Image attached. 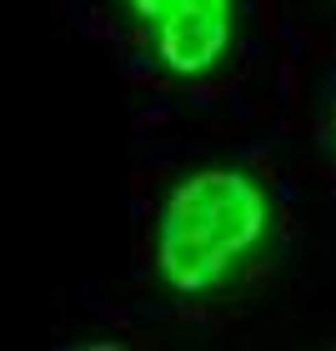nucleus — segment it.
Here are the masks:
<instances>
[{
  "instance_id": "1",
  "label": "nucleus",
  "mask_w": 336,
  "mask_h": 351,
  "mask_svg": "<svg viewBox=\"0 0 336 351\" xmlns=\"http://www.w3.org/2000/svg\"><path fill=\"white\" fill-rule=\"evenodd\" d=\"M271 241V186L246 166H201L161 196L151 226V266L171 296L206 301L241 281Z\"/></svg>"
},
{
  "instance_id": "2",
  "label": "nucleus",
  "mask_w": 336,
  "mask_h": 351,
  "mask_svg": "<svg viewBox=\"0 0 336 351\" xmlns=\"http://www.w3.org/2000/svg\"><path fill=\"white\" fill-rule=\"evenodd\" d=\"M121 10L151 66L181 86L211 81L241 40V0H121Z\"/></svg>"
}]
</instances>
